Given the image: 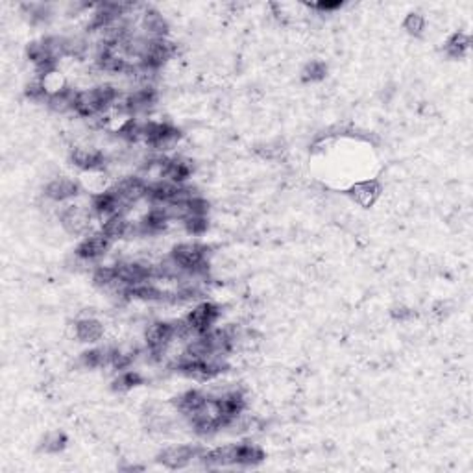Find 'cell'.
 I'll return each mask as SVG.
<instances>
[{"label": "cell", "mask_w": 473, "mask_h": 473, "mask_svg": "<svg viewBox=\"0 0 473 473\" xmlns=\"http://www.w3.org/2000/svg\"><path fill=\"white\" fill-rule=\"evenodd\" d=\"M93 283H95V287H98V289L102 290H109L111 287H115V285L118 283L115 265L98 266L95 270V274H93Z\"/></svg>", "instance_id": "7402d4cb"}, {"label": "cell", "mask_w": 473, "mask_h": 473, "mask_svg": "<svg viewBox=\"0 0 473 473\" xmlns=\"http://www.w3.org/2000/svg\"><path fill=\"white\" fill-rule=\"evenodd\" d=\"M347 196L355 203H359L361 208H372L381 196V185L377 180L359 181L347 189Z\"/></svg>", "instance_id": "7c38bea8"}, {"label": "cell", "mask_w": 473, "mask_h": 473, "mask_svg": "<svg viewBox=\"0 0 473 473\" xmlns=\"http://www.w3.org/2000/svg\"><path fill=\"white\" fill-rule=\"evenodd\" d=\"M208 400V394L200 392V390H187V392H183L181 396H178L176 400H174V407H176L181 416L193 418V416L205 405V401Z\"/></svg>", "instance_id": "9a60e30c"}, {"label": "cell", "mask_w": 473, "mask_h": 473, "mask_svg": "<svg viewBox=\"0 0 473 473\" xmlns=\"http://www.w3.org/2000/svg\"><path fill=\"white\" fill-rule=\"evenodd\" d=\"M24 95H26V98L34 100V102H45L46 104V100H49L50 93H49V89L45 87V83H43V80H41L39 76H36L26 86V89H24Z\"/></svg>", "instance_id": "4316f807"}, {"label": "cell", "mask_w": 473, "mask_h": 473, "mask_svg": "<svg viewBox=\"0 0 473 473\" xmlns=\"http://www.w3.org/2000/svg\"><path fill=\"white\" fill-rule=\"evenodd\" d=\"M403 28H405V30L410 34V36L419 37V36H422V34H424V30H425V19H424V15L409 14L405 17V21H403Z\"/></svg>", "instance_id": "83f0119b"}, {"label": "cell", "mask_w": 473, "mask_h": 473, "mask_svg": "<svg viewBox=\"0 0 473 473\" xmlns=\"http://www.w3.org/2000/svg\"><path fill=\"white\" fill-rule=\"evenodd\" d=\"M283 145H281V143H268V145H265V146H259V148H257V152L261 153L263 158H266V159H275V158H280L281 153H283Z\"/></svg>", "instance_id": "f546056e"}, {"label": "cell", "mask_w": 473, "mask_h": 473, "mask_svg": "<svg viewBox=\"0 0 473 473\" xmlns=\"http://www.w3.org/2000/svg\"><path fill=\"white\" fill-rule=\"evenodd\" d=\"M78 91H74L73 87H65V89L58 91V93H52L46 100V106H49L52 111L56 113H67L74 111V102H76Z\"/></svg>", "instance_id": "ac0fdd59"}, {"label": "cell", "mask_w": 473, "mask_h": 473, "mask_svg": "<svg viewBox=\"0 0 473 473\" xmlns=\"http://www.w3.org/2000/svg\"><path fill=\"white\" fill-rule=\"evenodd\" d=\"M469 45H472V39H469L468 34L457 32L446 41V46H444V50H446V54L449 56V58L460 59L468 54Z\"/></svg>", "instance_id": "44dd1931"}, {"label": "cell", "mask_w": 473, "mask_h": 473, "mask_svg": "<svg viewBox=\"0 0 473 473\" xmlns=\"http://www.w3.org/2000/svg\"><path fill=\"white\" fill-rule=\"evenodd\" d=\"M218 316H220V307L215 305V303L203 302L194 307L193 311L187 315V322L194 329V333L203 335L211 331L215 322L218 320Z\"/></svg>", "instance_id": "8992f818"}, {"label": "cell", "mask_w": 473, "mask_h": 473, "mask_svg": "<svg viewBox=\"0 0 473 473\" xmlns=\"http://www.w3.org/2000/svg\"><path fill=\"white\" fill-rule=\"evenodd\" d=\"M80 194V185L71 178H56L45 189V196L52 202H67Z\"/></svg>", "instance_id": "5bb4252c"}, {"label": "cell", "mask_w": 473, "mask_h": 473, "mask_svg": "<svg viewBox=\"0 0 473 473\" xmlns=\"http://www.w3.org/2000/svg\"><path fill=\"white\" fill-rule=\"evenodd\" d=\"M148 185L146 180L139 176H128L118 180L117 183L113 185L111 190L117 194V198L121 200L124 208H130L133 203H137L139 200H146V193H148Z\"/></svg>", "instance_id": "3957f363"}, {"label": "cell", "mask_w": 473, "mask_h": 473, "mask_svg": "<svg viewBox=\"0 0 473 473\" xmlns=\"http://www.w3.org/2000/svg\"><path fill=\"white\" fill-rule=\"evenodd\" d=\"M208 253L209 248L198 243H181L174 246L171 257L176 261L181 270L196 272V274H208Z\"/></svg>", "instance_id": "6da1fadb"}, {"label": "cell", "mask_w": 473, "mask_h": 473, "mask_svg": "<svg viewBox=\"0 0 473 473\" xmlns=\"http://www.w3.org/2000/svg\"><path fill=\"white\" fill-rule=\"evenodd\" d=\"M325 74H327V65L324 61H311V63H307L302 71V81L305 83H312V81H320L324 80Z\"/></svg>", "instance_id": "484cf974"}, {"label": "cell", "mask_w": 473, "mask_h": 473, "mask_svg": "<svg viewBox=\"0 0 473 473\" xmlns=\"http://www.w3.org/2000/svg\"><path fill=\"white\" fill-rule=\"evenodd\" d=\"M106 156L102 150L93 148V146H74L71 152V163L80 171L86 172H98L104 171Z\"/></svg>", "instance_id": "52a82bcc"}, {"label": "cell", "mask_w": 473, "mask_h": 473, "mask_svg": "<svg viewBox=\"0 0 473 473\" xmlns=\"http://www.w3.org/2000/svg\"><path fill=\"white\" fill-rule=\"evenodd\" d=\"M65 446H67V434L63 431H52L41 440L39 449L45 453H59L65 449Z\"/></svg>", "instance_id": "603a6c76"}, {"label": "cell", "mask_w": 473, "mask_h": 473, "mask_svg": "<svg viewBox=\"0 0 473 473\" xmlns=\"http://www.w3.org/2000/svg\"><path fill=\"white\" fill-rule=\"evenodd\" d=\"M265 460V451L255 444H237V466H255Z\"/></svg>", "instance_id": "d6986e66"}, {"label": "cell", "mask_w": 473, "mask_h": 473, "mask_svg": "<svg viewBox=\"0 0 473 473\" xmlns=\"http://www.w3.org/2000/svg\"><path fill=\"white\" fill-rule=\"evenodd\" d=\"M171 215H168L167 208L165 205H152L145 217L137 222V228H139V235H158L161 231L167 230L168 222H171Z\"/></svg>", "instance_id": "30bf717a"}, {"label": "cell", "mask_w": 473, "mask_h": 473, "mask_svg": "<svg viewBox=\"0 0 473 473\" xmlns=\"http://www.w3.org/2000/svg\"><path fill=\"white\" fill-rule=\"evenodd\" d=\"M74 331H76L78 340L86 344H95L104 337V325H102L100 320L93 318V316H87V318L78 320Z\"/></svg>", "instance_id": "e0dca14e"}, {"label": "cell", "mask_w": 473, "mask_h": 473, "mask_svg": "<svg viewBox=\"0 0 473 473\" xmlns=\"http://www.w3.org/2000/svg\"><path fill=\"white\" fill-rule=\"evenodd\" d=\"M91 215L89 209L81 208V205H67L59 215V222L63 225V230L71 235H81L89 230L91 225Z\"/></svg>", "instance_id": "ba28073f"}, {"label": "cell", "mask_w": 473, "mask_h": 473, "mask_svg": "<svg viewBox=\"0 0 473 473\" xmlns=\"http://www.w3.org/2000/svg\"><path fill=\"white\" fill-rule=\"evenodd\" d=\"M111 361V347H93L89 352H83L80 357V362L86 368L95 370V368H104L109 366Z\"/></svg>", "instance_id": "ffe728a7"}, {"label": "cell", "mask_w": 473, "mask_h": 473, "mask_svg": "<svg viewBox=\"0 0 473 473\" xmlns=\"http://www.w3.org/2000/svg\"><path fill=\"white\" fill-rule=\"evenodd\" d=\"M185 230L189 231L190 235H202L203 231L208 230V217H200V215H190L183 220Z\"/></svg>", "instance_id": "f1b7e54d"}, {"label": "cell", "mask_w": 473, "mask_h": 473, "mask_svg": "<svg viewBox=\"0 0 473 473\" xmlns=\"http://www.w3.org/2000/svg\"><path fill=\"white\" fill-rule=\"evenodd\" d=\"M203 449L196 446H174L163 449L158 455V462L168 469H181L189 466L194 459H198Z\"/></svg>", "instance_id": "277c9868"}, {"label": "cell", "mask_w": 473, "mask_h": 473, "mask_svg": "<svg viewBox=\"0 0 473 473\" xmlns=\"http://www.w3.org/2000/svg\"><path fill=\"white\" fill-rule=\"evenodd\" d=\"M193 172V161L185 158H167L163 168V180L171 183H185Z\"/></svg>", "instance_id": "2e32d148"}, {"label": "cell", "mask_w": 473, "mask_h": 473, "mask_svg": "<svg viewBox=\"0 0 473 473\" xmlns=\"http://www.w3.org/2000/svg\"><path fill=\"white\" fill-rule=\"evenodd\" d=\"M141 383H143V377H141L137 372L126 370V372L118 374V377L113 381V390H117V392H128V390H131V388Z\"/></svg>", "instance_id": "d4e9b609"}, {"label": "cell", "mask_w": 473, "mask_h": 473, "mask_svg": "<svg viewBox=\"0 0 473 473\" xmlns=\"http://www.w3.org/2000/svg\"><path fill=\"white\" fill-rule=\"evenodd\" d=\"M141 28H143V36L148 39H167L168 23L158 9L146 8L141 14Z\"/></svg>", "instance_id": "8fae6325"}, {"label": "cell", "mask_w": 473, "mask_h": 473, "mask_svg": "<svg viewBox=\"0 0 473 473\" xmlns=\"http://www.w3.org/2000/svg\"><path fill=\"white\" fill-rule=\"evenodd\" d=\"M146 347L153 361H161L167 355L168 347L174 342V329L172 322H153L148 325L145 333Z\"/></svg>", "instance_id": "7a4b0ae2"}, {"label": "cell", "mask_w": 473, "mask_h": 473, "mask_svg": "<svg viewBox=\"0 0 473 473\" xmlns=\"http://www.w3.org/2000/svg\"><path fill=\"white\" fill-rule=\"evenodd\" d=\"M102 233L109 240L130 239L133 235H139V228H137V224L133 225L131 222H128L124 215H113V217L106 218L104 224H102Z\"/></svg>", "instance_id": "4fadbf2b"}, {"label": "cell", "mask_w": 473, "mask_h": 473, "mask_svg": "<svg viewBox=\"0 0 473 473\" xmlns=\"http://www.w3.org/2000/svg\"><path fill=\"white\" fill-rule=\"evenodd\" d=\"M342 6V2L340 0H337V2H316V4H307V8L311 9H316V11H335V9H338Z\"/></svg>", "instance_id": "1f68e13d"}, {"label": "cell", "mask_w": 473, "mask_h": 473, "mask_svg": "<svg viewBox=\"0 0 473 473\" xmlns=\"http://www.w3.org/2000/svg\"><path fill=\"white\" fill-rule=\"evenodd\" d=\"M21 9L24 11L28 19H30V23L37 24V23H46L50 19V6L43 4V2H30V4H23Z\"/></svg>", "instance_id": "cb8c5ba5"}, {"label": "cell", "mask_w": 473, "mask_h": 473, "mask_svg": "<svg viewBox=\"0 0 473 473\" xmlns=\"http://www.w3.org/2000/svg\"><path fill=\"white\" fill-rule=\"evenodd\" d=\"M392 318H394V320H400V322L412 320V318H414V311H412V309H409V307H403V305L394 307Z\"/></svg>", "instance_id": "4dcf8cb0"}, {"label": "cell", "mask_w": 473, "mask_h": 473, "mask_svg": "<svg viewBox=\"0 0 473 473\" xmlns=\"http://www.w3.org/2000/svg\"><path fill=\"white\" fill-rule=\"evenodd\" d=\"M174 52H176V46L168 39H150L139 63L152 71H159L174 56Z\"/></svg>", "instance_id": "5b68a950"}, {"label": "cell", "mask_w": 473, "mask_h": 473, "mask_svg": "<svg viewBox=\"0 0 473 473\" xmlns=\"http://www.w3.org/2000/svg\"><path fill=\"white\" fill-rule=\"evenodd\" d=\"M111 243L113 240H109L102 231H100V233L91 235V237H86V239L78 244L76 257L80 261L86 263L96 261L98 257H102L109 248H111Z\"/></svg>", "instance_id": "9c48e42d"}]
</instances>
